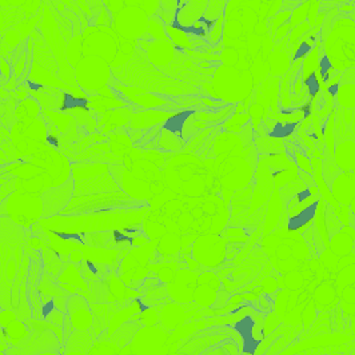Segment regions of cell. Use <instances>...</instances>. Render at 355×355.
<instances>
[{"mask_svg": "<svg viewBox=\"0 0 355 355\" xmlns=\"http://www.w3.org/2000/svg\"><path fill=\"white\" fill-rule=\"evenodd\" d=\"M303 85L307 87L309 95H310L311 98H314V96L320 92V82H318L317 73L314 71L310 72V75H309V76H307V79L303 82Z\"/></svg>", "mask_w": 355, "mask_h": 355, "instance_id": "cell-19", "label": "cell"}, {"mask_svg": "<svg viewBox=\"0 0 355 355\" xmlns=\"http://www.w3.org/2000/svg\"><path fill=\"white\" fill-rule=\"evenodd\" d=\"M326 226H327L330 238H333V236L337 234L338 231L342 229V223L339 222L337 215L334 214V211H333L330 207H329L327 211H326Z\"/></svg>", "mask_w": 355, "mask_h": 355, "instance_id": "cell-18", "label": "cell"}, {"mask_svg": "<svg viewBox=\"0 0 355 355\" xmlns=\"http://www.w3.org/2000/svg\"><path fill=\"white\" fill-rule=\"evenodd\" d=\"M92 345V338L89 334V330H72L69 339L66 340L64 346L67 352H80L87 353Z\"/></svg>", "mask_w": 355, "mask_h": 355, "instance_id": "cell-8", "label": "cell"}, {"mask_svg": "<svg viewBox=\"0 0 355 355\" xmlns=\"http://www.w3.org/2000/svg\"><path fill=\"white\" fill-rule=\"evenodd\" d=\"M139 203L137 200L125 196L123 191L95 194V196H73L70 205L62 213V216L101 213V211H110L115 209H131V207H137Z\"/></svg>", "mask_w": 355, "mask_h": 355, "instance_id": "cell-4", "label": "cell"}, {"mask_svg": "<svg viewBox=\"0 0 355 355\" xmlns=\"http://www.w3.org/2000/svg\"><path fill=\"white\" fill-rule=\"evenodd\" d=\"M63 267L64 265H63L60 257L55 251L46 250L43 252V270L46 274H49L53 278H56L63 271Z\"/></svg>", "mask_w": 355, "mask_h": 355, "instance_id": "cell-13", "label": "cell"}, {"mask_svg": "<svg viewBox=\"0 0 355 355\" xmlns=\"http://www.w3.org/2000/svg\"><path fill=\"white\" fill-rule=\"evenodd\" d=\"M118 191H122V187L110 173H103L79 180L75 179L73 196H95Z\"/></svg>", "mask_w": 355, "mask_h": 355, "instance_id": "cell-6", "label": "cell"}, {"mask_svg": "<svg viewBox=\"0 0 355 355\" xmlns=\"http://www.w3.org/2000/svg\"><path fill=\"white\" fill-rule=\"evenodd\" d=\"M30 39L33 40V58L35 59L36 63L39 66H42L46 71L56 75L58 73V63L53 58L50 47L44 42L43 36L37 34V39H36L35 35L31 36Z\"/></svg>", "mask_w": 355, "mask_h": 355, "instance_id": "cell-7", "label": "cell"}, {"mask_svg": "<svg viewBox=\"0 0 355 355\" xmlns=\"http://www.w3.org/2000/svg\"><path fill=\"white\" fill-rule=\"evenodd\" d=\"M336 99L338 106L342 108H355V85H340Z\"/></svg>", "mask_w": 355, "mask_h": 355, "instance_id": "cell-15", "label": "cell"}, {"mask_svg": "<svg viewBox=\"0 0 355 355\" xmlns=\"http://www.w3.org/2000/svg\"><path fill=\"white\" fill-rule=\"evenodd\" d=\"M342 174V170L337 166V162L334 157L326 153V158L323 160V178L327 183V186L331 189L334 184V180Z\"/></svg>", "mask_w": 355, "mask_h": 355, "instance_id": "cell-16", "label": "cell"}, {"mask_svg": "<svg viewBox=\"0 0 355 355\" xmlns=\"http://www.w3.org/2000/svg\"><path fill=\"white\" fill-rule=\"evenodd\" d=\"M310 50H311V44H309V42H304L302 44V47L300 49V51L297 53V56H295V60L300 59L301 56H304Z\"/></svg>", "mask_w": 355, "mask_h": 355, "instance_id": "cell-22", "label": "cell"}, {"mask_svg": "<svg viewBox=\"0 0 355 355\" xmlns=\"http://www.w3.org/2000/svg\"><path fill=\"white\" fill-rule=\"evenodd\" d=\"M339 85H355V67L340 73Z\"/></svg>", "mask_w": 355, "mask_h": 355, "instance_id": "cell-20", "label": "cell"}, {"mask_svg": "<svg viewBox=\"0 0 355 355\" xmlns=\"http://www.w3.org/2000/svg\"><path fill=\"white\" fill-rule=\"evenodd\" d=\"M40 106L47 110H56L63 102V95L60 91L51 87H40L39 92L34 95Z\"/></svg>", "mask_w": 355, "mask_h": 355, "instance_id": "cell-10", "label": "cell"}, {"mask_svg": "<svg viewBox=\"0 0 355 355\" xmlns=\"http://www.w3.org/2000/svg\"><path fill=\"white\" fill-rule=\"evenodd\" d=\"M112 76L118 83L125 86H135L144 89L158 96H196L200 94V89L179 82L177 79L160 71L159 67L148 60L144 50L138 47L131 60L118 69L112 70Z\"/></svg>", "mask_w": 355, "mask_h": 355, "instance_id": "cell-2", "label": "cell"}, {"mask_svg": "<svg viewBox=\"0 0 355 355\" xmlns=\"http://www.w3.org/2000/svg\"><path fill=\"white\" fill-rule=\"evenodd\" d=\"M255 143L261 154H281L284 151V144L281 138L261 137L257 138Z\"/></svg>", "mask_w": 355, "mask_h": 355, "instance_id": "cell-14", "label": "cell"}, {"mask_svg": "<svg viewBox=\"0 0 355 355\" xmlns=\"http://www.w3.org/2000/svg\"><path fill=\"white\" fill-rule=\"evenodd\" d=\"M27 230L6 216H0V307L18 306L20 294L27 282L28 270L23 266V251L27 248Z\"/></svg>", "mask_w": 355, "mask_h": 355, "instance_id": "cell-1", "label": "cell"}, {"mask_svg": "<svg viewBox=\"0 0 355 355\" xmlns=\"http://www.w3.org/2000/svg\"><path fill=\"white\" fill-rule=\"evenodd\" d=\"M71 261L78 263V262H82V254L79 251H73L71 254Z\"/></svg>", "mask_w": 355, "mask_h": 355, "instance_id": "cell-24", "label": "cell"}, {"mask_svg": "<svg viewBox=\"0 0 355 355\" xmlns=\"http://www.w3.org/2000/svg\"><path fill=\"white\" fill-rule=\"evenodd\" d=\"M135 331H137V326L130 322L128 324H123V326L115 333V336H112L111 342L118 343V346H121V347L125 346V345L131 340V338H132Z\"/></svg>", "mask_w": 355, "mask_h": 355, "instance_id": "cell-17", "label": "cell"}, {"mask_svg": "<svg viewBox=\"0 0 355 355\" xmlns=\"http://www.w3.org/2000/svg\"><path fill=\"white\" fill-rule=\"evenodd\" d=\"M226 1H227V0H226Z\"/></svg>", "mask_w": 355, "mask_h": 355, "instance_id": "cell-25", "label": "cell"}, {"mask_svg": "<svg viewBox=\"0 0 355 355\" xmlns=\"http://www.w3.org/2000/svg\"><path fill=\"white\" fill-rule=\"evenodd\" d=\"M317 209H318V200L310 203L309 206H306L303 209L302 211L291 216L290 220H288V229L290 230H298L303 226H306L310 220L314 219L315 213H317Z\"/></svg>", "mask_w": 355, "mask_h": 355, "instance_id": "cell-11", "label": "cell"}, {"mask_svg": "<svg viewBox=\"0 0 355 355\" xmlns=\"http://www.w3.org/2000/svg\"><path fill=\"white\" fill-rule=\"evenodd\" d=\"M83 243L91 248H111L114 241V231H101L82 234Z\"/></svg>", "mask_w": 355, "mask_h": 355, "instance_id": "cell-12", "label": "cell"}, {"mask_svg": "<svg viewBox=\"0 0 355 355\" xmlns=\"http://www.w3.org/2000/svg\"><path fill=\"white\" fill-rule=\"evenodd\" d=\"M73 190H75V177L72 174L71 177L66 180L64 184L44 191L42 194V202H43L42 218L47 219L58 214L63 213L73 198Z\"/></svg>", "mask_w": 355, "mask_h": 355, "instance_id": "cell-5", "label": "cell"}, {"mask_svg": "<svg viewBox=\"0 0 355 355\" xmlns=\"http://www.w3.org/2000/svg\"><path fill=\"white\" fill-rule=\"evenodd\" d=\"M300 177L302 179V183L304 186H307V189H313V187H315V184H314V179L313 177L310 175V174H307V173H304V171H300Z\"/></svg>", "mask_w": 355, "mask_h": 355, "instance_id": "cell-21", "label": "cell"}, {"mask_svg": "<svg viewBox=\"0 0 355 355\" xmlns=\"http://www.w3.org/2000/svg\"><path fill=\"white\" fill-rule=\"evenodd\" d=\"M339 86H340V85H339V82L334 83V85H331V86L329 87V89H327V91H329V94H330L331 96H334V98H336V95L338 94V89H339Z\"/></svg>", "mask_w": 355, "mask_h": 355, "instance_id": "cell-23", "label": "cell"}, {"mask_svg": "<svg viewBox=\"0 0 355 355\" xmlns=\"http://www.w3.org/2000/svg\"><path fill=\"white\" fill-rule=\"evenodd\" d=\"M254 326H255V323L251 317H245L243 320H239L235 326L238 333L245 339V352L249 354H254L257 346L259 345V342L254 339Z\"/></svg>", "mask_w": 355, "mask_h": 355, "instance_id": "cell-9", "label": "cell"}, {"mask_svg": "<svg viewBox=\"0 0 355 355\" xmlns=\"http://www.w3.org/2000/svg\"><path fill=\"white\" fill-rule=\"evenodd\" d=\"M324 55L333 67L343 72L355 67V23L349 18L339 19L330 31L322 36Z\"/></svg>", "mask_w": 355, "mask_h": 355, "instance_id": "cell-3", "label": "cell"}]
</instances>
